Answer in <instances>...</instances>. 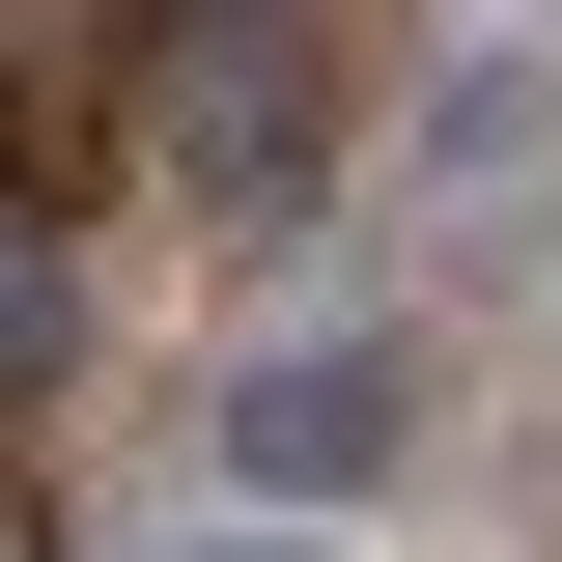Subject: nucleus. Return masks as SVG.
Returning a JSON list of instances; mask_svg holds the SVG:
<instances>
[{"label": "nucleus", "instance_id": "39448f33", "mask_svg": "<svg viewBox=\"0 0 562 562\" xmlns=\"http://www.w3.org/2000/svg\"><path fill=\"white\" fill-rule=\"evenodd\" d=\"M169 562H281V535H169Z\"/></svg>", "mask_w": 562, "mask_h": 562}, {"label": "nucleus", "instance_id": "f03ea898", "mask_svg": "<svg viewBox=\"0 0 562 562\" xmlns=\"http://www.w3.org/2000/svg\"><path fill=\"white\" fill-rule=\"evenodd\" d=\"M394 450H422V366H394V338H281V366H225V479H254V506H366Z\"/></svg>", "mask_w": 562, "mask_h": 562}, {"label": "nucleus", "instance_id": "f257e3e1", "mask_svg": "<svg viewBox=\"0 0 562 562\" xmlns=\"http://www.w3.org/2000/svg\"><path fill=\"white\" fill-rule=\"evenodd\" d=\"M310 140H338L310 0H169V29H140V169L198 225H310Z\"/></svg>", "mask_w": 562, "mask_h": 562}, {"label": "nucleus", "instance_id": "7ed1b4c3", "mask_svg": "<svg viewBox=\"0 0 562 562\" xmlns=\"http://www.w3.org/2000/svg\"><path fill=\"white\" fill-rule=\"evenodd\" d=\"M57 366H85V254H57V198L0 169V394H57Z\"/></svg>", "mask_w": 562, "mask_h": 562}, {"label": "nucleus", "instance_id": "20e7f679", "mask_svg": "<svg viewBox=\"0 0 562 562\" xmlns=\"http://www.w3.org/2000/svg\"><path fill=\"white\" fill-rule=\"evenodd\" d=\"M0 562H29V450H0Z\"/></svg>", "mask_w": 562, "mask_h": 562}]
</instances>
